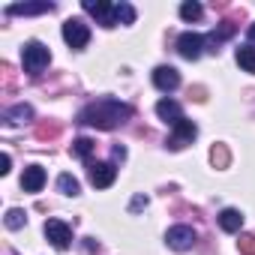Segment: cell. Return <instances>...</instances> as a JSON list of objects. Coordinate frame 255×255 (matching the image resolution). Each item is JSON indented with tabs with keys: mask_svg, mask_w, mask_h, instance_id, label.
<instances>
[{
	"mask_svg": "<svg viewBox=\"0 0 255 255\" xmlns=\"http://www.w3.org/2000/svg\"><path fill=\"white\" fill-rule=\"evenodd\" d=\"M129 117H132V108L117 102V99H99V102H93L81 111V123L96 126V129H117V126L126 123Z\"/></svg>",
	"mask_w": 255,
	"mask_h": 255,
	"instance_id": "1",
	"label": "cell"
},
{
	"mask_svg": "<svg viewBox=\"0 0 255 255\" xmlns=\"http://www.w3.org/2000/svg\"><path fill=\"white\" fill-rule=\"evenodd\" d=\"M21 63H24V69H27V72H33V75H36V72H42V69L51 63V51H48L39 39H30V42L21 48Z\"/></svg>",
	"mask_w": 255,
	"mask_h": 255,
	"instance_id": "2",
	"label": "cell"
},
{
	"mask_svg": "<svg viewBox=\"0 0 255 255\" xmlns=\"http://www.w3.org/2000/svg\"><path fill=\"white\" fill-rule=\"evenodd\" d=\"M63 39H66L69 48H84V45L90 42V27H87L81 18H69V21L63 24Z\"/></svg>",
	"mask_w": 255,
	"mask_h": 255,
	"instance_id": "3",
	"label": "cell"
},
{
	"mask_svg": "<svg viewBox=\"0 0 255 255\" xmlns=\"http://www.w3.org/2000/svg\"><path fill=\"white\" fill-rule=\"evenodd\" d=\"M45 237L54 249H69V240H72V228L60 219H48L45 222Z\"/></svg>",
	"mask_w": 255,
	"mask_h": 255,
	"instance_id": "4",
	"label": "cell"
},
{
	"mask_svg": "<svg viewBox=\"0 0 255 255\" xmlns=\"http://www.w3.org/2000/svg\"><path fill=\"white\" fill-rule=\"evenodd\" d=\"M165 243H168L171 249H177V252L192 249V246H195V231H192V225H174V228H168Z\"/></svg>",
	"mask_w": 255,
	"mask_h": 255,
	"instance_id": "5",
	"label": "cell"
},
{
	"mask_svg": "<svg viewBox=\"0 0 255 255\" xmlns=\"http://www.w3.org/2000/svg\"><path fill=\"white\" fill-rule=\"evenodd\" d=\"M177 51H180V57H186V60H198L201 54H204V36H198V33H180V39H177Z\"/></svg>",
	"mask_w": 255,
	"mask_h": 255,
	"instance_id": "6",
	"label": "cell"
},
{
	"mask_svg": "<svg viewBox=\"0 0 255 255\" xmlns=\"http://www.w3.org/2000/svg\"><path fill=\"white\" fill-rule=\"evenodd\" d=\"M114 180H117V168L111 162H93L90 165V183L96 189H108Z\"/></svg>",
	"mask_w": 255,
	"mask_h": 255,
	"instance_id": "7",
	"label": "cell"
},
{
	"mask_svg": "<svg viewBox=\"0 0 255 255\" xmlns=\"http://www.w3.org/2000/svg\"><path fill=\"white\" fill-rule=\"evenodd\" d=\"M153 84H156L162 93H171V90H177V84H180V72H177L174 66H156V69H153Z\"/></svg>",
	"mask_w": 255,
	"mask_h": 255,
	"instance_id": "8",
	"label": "cell"
},
{
	"mask_svg": "<svg viewBox=\"0 0 255 255\" xmlns=\"http://www.w3.org/2000/svg\"><path fill=\"white\" fill-rule=\"evenodd\" d=\"M84 12L96 15L105 27H114V6L108 0H84Z\"/></svg>",
	"mask_w": 255,
	"mask_h": 255,
	"instance_id": "9",
	"label": "cell"
},
{
	"mask_svg": "<svg viewBox=\"0 0 255 255\" xmlns=\"http://www.w3.org/2000/svg\"><path fill=\"white\" fill-rule=\"evenodd\" d=\"M198 135V126L192 123V120H180V123H174V135H171V147H183V144H192V138Z\"/></svg>",
	"mask_w": 255,
	"mask_h": 255,
	"instance_id": "10",
	"label": "cell"
},
{
	"mask_svg": "<svg viewBox=\"0 0 255 255\" xmlns=\"http://www.w3.org/2000/svg\"><path fill=\"white\" fill-rule=\"evenodd\" d=\"M45 186V168L42 165H27L21 174V189L24 192H39Z\"/></svg>",
	"mask_w": 255,
	"mask_h": 255,
	"instance_id": "11",
	"label": "cell"
},
{
	"mask_svg": "<svg viewBox=\"0 0 255 255\" xmlns=\"http://www.w3.org/2000/svg\"><path fill=\"white\" fill-rule=\"evenodd\" d=\"M42 12H54V3L42 0V3H12V6H6V15H42Z\"/></svg>",
	"mask_w": 255,
	"mask_h": 255,
	"instance_id": "12",
	"label": "cell"
},
{
	"mask_svg": "<svg viewBox=\"0 0 255 255\" xmlns=\"http://www.w3.org/2000/svg\"><path fill=\"white\" fill-rule=\"evenodd\" d=\"M156 114H159L165 123H171V126L183 120V111H180V105H177L174 99H159V102H156Z\"/></svg>",
	"mask_w": 255,
	"mask_h": 255,
	"instance_id": "13",
	"label": "cell"
},
{
	"mask_svg": "<svg viewBox=\"0 0 255 255\" xmlns=\"http://www.w3.org/2000/svg\"><path fill=\"white\" fill-rule=\"evenodd\" d=\"M240 225H243V213H240V210L225 207V210L219 213V228H222V231L234 234V231H240Z\"/></svg>",
	"mask_w": 255,
	"mask_h": 255,
	"instance_id": "14",
	"label": "cell"
},
{
	"mask_svg": "<svg viewBox=\"0 0 255 255\" xmlns=\"http://www.w3.org/2000/svg\"><path fill=\"white\" fill-rule=\"evenodd\" d=\"M30 117H33V108H30V105H24V102L12 105V108L6 111V120H9V123H27Z\"/></svg>",
	"mask_w": 255,
	"mask_h": 255,
	"instance_id": "15",
	"label": "cell"
},
{
	"mask_svg": "<svg viewBox=\"0 0 255 255\" xmlns=\"http://www.w3.org/2000/svg\"><path fill=\"white\" fill-rule=\"evenodd\" d=\"M237 63L243 72H255V48L252 45H240L237 48Z\"/></svg>",
	"mask_w": 255,
	"mask_h": 255,
	"instance_id": "16",
	"label": "cell"
},
{
	"mask_svg": "<svg viewBox=\"0 0 255 255\" xmlns=\"http://www.w3.org/2000/svg\"><path fill=\"white\" fill-rule=\"evenodd\" d=\"M135 21V9L129 3H114V24H132Z\"/></svg>",
	"mask_w": 255,
	"mask_h": 255,
	"instance_id": "17",
	"label": "cell"
},
{
	"mask_svg": "<svg viewBox=\"0 0 255 255\" xmlns=\"http://www.w3.org/2000/svg\"><path fill=\"white\" fill-rule=\"evenodd\" d=\"M57 189H60L63 195H69V198L81 192V186H78V180H75L72 174H60V177H57Z\"/></svg>",
	"mask_w": 255,
	"mask_h": 255,
	"instance_id": "18",
	"label": "cell"
},
{
	"mask_svg": "<svg viewBox=\"0 0 255 255\" xmlns=\"http://www.w3.org/2000/svg\"><path fill=\"white\" fill-rule=\"evenodd\" d=\"M204 15V9H201V3H195V0H186V3L180 6V18L183 21H198Z\"/></svg>",
	"mask_w": 255,
	"mask_h": 255,
	"instance_id": "19",
	"label": "cell"
},
{
	"mask_svg": "<svg viewBox=\"0 0 255 255\" xmlns=\"http://www.w3.org/2000/svg\"><path fill=\"white\" fill-rule=\"evenodd\" d=\"M93 150H96V141L93 138H75V144H72V153L81 156V159H87Z\"/></svg>",
	"mask_w": 255,
	"mask_h": 255,
	"instance_id": "20",
	"label": "cell"
},
{
	"mask_svg": "<svg viewBox=\"0 0 255 255\" xmlns=\"http://www.w3.org/2000/svg\"><path fill=\"white\" fill-rule=\"evenodd\" d=\"M6 228H12V231H18V228H24V222H27V216H24V210H18V207H12L9 213H6Z\"/></svg>",
	"mask_w": 255,
	"mask_h": 255,
	"instance_id": "21",
	"label": "cell"
},
{
	"mask_svg": "<svg viewBox=\"0 0 255 255\" xmlns=\"http://www.w3.org/2000/svg\"><path fill=\"white\" fill-rule=\"evenodd\" d=\"M237 249H240L243 255H255V234H240Z\"/></svg>",
	"mask_w": 255,
	"mask_h": 255,
	"instance_id": "22",
	"label": "cell"
},
{
	"mask_svg": "<svg viewBox=\"0 0 255 255\" xmlns=\"http://www.w3.org/2000/svg\"><path fill=\"white\" fill-rule=\"evenodd\" d=\"M141 207H147V195H135L132 198V204H129V210L135 213V210H141Z\"/></svg>",
	"mask_w": 255,
	"mask_h": 255,
	"instance_id": "23",
	"label": "cell"
},
{
	"mask_svg": "<svg viewBox=\"0 0 255 255\" xmlns=\"http://www.w3.org/2000/svg\"><path fill=\"white\" fill-rule=\"evenodd\" d=\"M9 165H12V159H9V153H3L0 156V174H9Z\"/></svg>",
	"mask_w": 255,
	"mask_h": 255,
	"instance_id": "24",
	"label": "cell"
},
{
	"mask_svg": "<svg viewBox=\"0 0 255 255\" xmlns=\"http://www.w3.org/2000/svg\"><path fill=\"white\" fill-rule=\"evenodd\" d=\"M114 159H126V150L123 147H114Z\"/></svg>",
	"mask_w": 255,
	"mask_h": 255,
	"instance_id": "25",
	"label": "cell"
},
{
	"mask_svg": "<svg viewBox=\"0 0 255 255\" xmlns=\"http://www.w3.org/2000/svg\"><path fill=\"white\" fill-rule=\"evenodd\" d=\"M249 39H252V42H255V24H252V27H249Z\"/></svg>",
	"mask_w": 255,
	"mask_h": 255,
	"instance_id": "26",
	"label": "cell"
}]
</instances>
